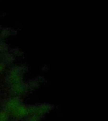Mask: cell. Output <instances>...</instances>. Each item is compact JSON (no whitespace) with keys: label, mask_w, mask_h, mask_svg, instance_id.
Instances as JSON below:
<instances>
[{"label":"cell","mask_w":108,"mask_h":121,"mask_svg":"<svg viewBox=\"0 0 108 121\" xmlns=\"http://www.w3.org/2000/svg\"><path fill=\"white\" fill-rule=\"evenodd\" d=\"M5 110L8 114H11L17 119H22L28 116V108L23 104H22L18 98H11L6 104Z\"/></svg>","instance_id":"6da1fadb"},{"label":"cell","mask_w":108,"mask_h":121,"mask_svg":"<svg viewBox=\"0 0 108 121\" xmlns=\"http://www.w3.org/2000/svg\"><path fill=\"white\" fill-rule=\"evenodd\" d=\"M26 66H15L9 70L6 76L7 83L12 86L18 83L22 82V78L25 72L27 71Z\"/></svg>","instance_id":"7a4b0ae2"},{"label":"cell","mask_w":108,"mask_h":121,"mask_svg":"<svg viewBox=\"0 0 108 121\" xmlns=\"http://www.w3.org/2000/svg\"><path fill=\"white\" fill-rule=\"evenodd\" d=\"M53 105L47 104H39V105H36L27 107L28 116L35 115L42 117V116H43L44 114L47 113L51 110L53 109Z\"/></svg>","instance_id":"3957f363"},{"label":"cell","mask_w":108,"mask_h":121,"mask_svg":"<svg viewBox=\"0 0 108 121\" xmlns=\"http://www.w3.org/2000/svg\"><path fill=\"white\" fill-rule=\"evenodd\" d=\"M0 32H1L0 36L2 38H5L7 37H9V36L15 35L17 33L16 30L11 28H2Z\"/></svg>","instance_id":"277c9868"},{"label":"cell","mask_w":108,"mask_h":121,"mask_svg":"<svg viewBox=\"0 0 108 121\" xmlns=\"http://www.w3.org/2000/svg\"><path fill=\"white\" fill-rule=\"evenodd\" d=\"M2 59H3V62L4 64H5L6 65L7 64H9L12 63L14 60V56H13V54L11 53H4L3 54V57H2Z\"/></svg>","instance_id":"5b68a950"},{"label":"cell","mask_w":108,"mask_h":121,"mask_svg":"<svg viewBox=\"0 0 108 121\" xmlns=\"http://www.w3.org/2000/svg\"><path fill=\"white\" fill-rule=\"evenodd\" d=\"M9 114L5 111H0V121H8Z\"/></svg>","instance_id":"8992f818"},{"label":"cell","mask_w":108,"mask_h":121,"mask_svg":"<svg viewBox=\"0 0 108 121\" xmlns=\"http://www.w3.org/2000/svg\"><path fill=\"white\" fill-rule=\"evenodd\" d=\"M8 51V45L5 42L0 40V55L6 53Z\"/></svg>","instance_id":"52a82bcc"},{"label":"cell","mask_w":108,"mask_h":121,"mask_svg":"<svg viewBox=\"0 0 108 121\" xmlns=\"http://www.w3.org/2000/svg\"><path fill=\"white\" fill-rule=\"evenodd\" d=\"M40 119H41L40 117H39L37 115H32L26 117L24 121H40Z\"/></svg>","instance_id":"ba28073f"},{"label":"cell","mask_w":108,"mask_h":121,"mask_svg":"<svg viewBox=\"0 0 108 121\" xmlns=\"http://www.w3.org/2000/svg\"><path fill=\"white\" fill-rule=\"evenodd\" d=\"M6 66V65L5 64H4L3 62H0V73L5 69Z\"/></svg>","instance_id":"9c48e42d"},{"label":"cell","mask_w":108,"mask_h":121,"mask_svg":"<svg viewBox=\"0 0 108 121\" xmlns=\"http://www.w3.org/2000/svg\"><path fill=\"white\" fill-rule=\"evenodd\" d=\"M1 29H2V27H1V26L0 25V32H1Z\"/></svg>","instance_id":"30bf717a"},{"label":"cell","mask_w":108,"mask_h":121,"mask_svg":"<svg viewBox=\"0 0 108 121\" xmlns=\"http://www.w3.org/2000/svg\"><path fill=\"white\" fill-rule=\"evenodd\" d=\"M0 56H1V55H0Z\"/></svg>","instance_id":"8fae6325"}]
</instances>
